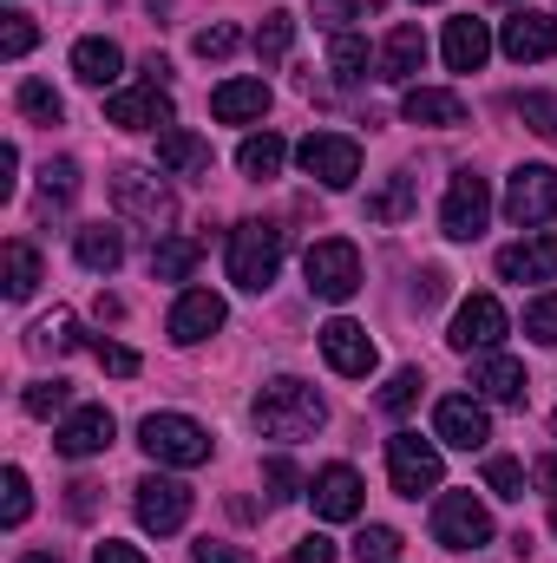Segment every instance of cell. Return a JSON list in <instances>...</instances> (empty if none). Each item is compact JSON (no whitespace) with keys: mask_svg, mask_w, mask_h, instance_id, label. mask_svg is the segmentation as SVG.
Wrapping results in <instances>:
<instances>
[{"mask_svg":"<svg viewBox=\"0 0 557 563\" xmlns=\"http://www.w3.org/2000/svg\"><path fill=\"white\" fill-rule=\"evenodd\" d=\"M270 112V86L263 79H223L217 92H210V119L217 125H250V119H263Z\"/></svg>","mask_w":557,"mask_h":563,"instance_id":"ffe728a7","label":"cell"},{"mask_svg":"<svg viewBox=\"0 0 557 563\" xmlns=\"http://www.w3.org/2000/svg\"><path fill=\"white\" fill-rule=\"evenodd\" d=\"M157 164L177 177H197V170H210V144L197 132H157Z\"/></svg>","mask_w":557,"mask_h":563,"instance_id":"f1b7e54d","label":"cell"},{"mask_svg":"<svg viewBox=\"0 0 557 563\" xmlns=\"http://www.w3.org/2000/svg\"><path fill=\"white\" fill-rule=\"evenodd\" d=\"M433 432H439L446 445H459V452H479V445L492 439V420H485V407H479L472 394H446V400L433 407Z\"/></svg>","mask_w":557,"mask_h":563,"instance_id":"4fadbf2b","label":"cell"},{"mask_svg":"<svg viewBox=\"0 0 557 563\" xmlns=\"http://www.w3.org/2000/svg\"><path fill=\"white\" fill-rule=\"evenodd\" d=\"M302 276H308V295H321V301H348V295L361 288V250H354L348 236H321V243H308Z\"/></svg>","mask_w":557,"mask_h":563,"instance_id":"3957f363","label":"cell"},{"mask_svg":"<svg viewBox=\"0 0 557 563\" xmlns=\"http://www.w3.org/2000/svg\"><path fill=\"white\" fill-rule=\"evenodd\" d=\"M551 531H557V505H551Z\"/></svg>","mask_w":557,"mask_h":563,"instance_id":"6f0895ef","label":"cell"},{"mask_svg":"<svg viewBox=\"0 0 557 563\" xmlns=\"http://www.w3.org/2000/svg\"><path fill=\"white\" fill-rule=\"evenodd\" d=\"M472 387H479L485 400H499V407H518V400H525V367H518L512 354H485L479 374H472Z\"/></svg>","mask_w":557,"mask_h":563,"instance_id":"cb8c5ba5","label":"cell"},{"mask_svg":"<svg viewBox=\"0 0 557 563\" xmlns=\"http://www.w3.org/2000/svg\"><path fill=\"white\" fill-rule=\"evenodd\" d=\"M387 472H394V492L401 498H426V492H439V452L419 439V432H394L387 439Z\"/></svg>","mask_w":557,"mask_h":563,"instance_id":"9c48e42d","label":"cell"},{"mask_svg":"<svg viewBox=\"0 0 557 563\" xmlns=\"http://www.w3.org/2000/svg\"><path fill=\"white\" fill-rule=\"evenodd\" d=\"M112 203H119L132 223L157 230V236L177 223V197H171V190H164L151 170H119V177H112Z\"/></svg>","mask_w":557,"mask_h":563,"instance_id":"52a82bcc","label":"cell"},{"mask_svg":"<svg viewBox=\"0 0 557 563\" xmlns=\"http://www.w3.org/2000/svg\"><path fill=\"white\" fill-rule=\"evenodd\" d=\"M499 276H505V282H545V276H557V236H525V243L499 250Z\"/></svg>","mask_w":557,"mask_h":563,"instance_id":"7402d4cb","label":"cell"},{"mask_svg":"<svg viewBox=\"0 0 557 563\" xmlns=\"http://www.w3.org/2000/svg\"><path fill=\"white\" fill-rule=\"evenodd\" d=\"M66 511H73V518H92V511H99V485H92V478H73V485H66Z\"/></svg>","mask_w":557,"mask_h":563,"instance_id":"f907efd6","label":"cell"},{"mask_svg":"<svg viewBox=\"0 0 557 563\" xmlns=\"http://www.w3.org/2000/svg\"><path fill=\"white\" fill-rule=\"evenodd\" d=\"M112 432H119V426H112L106 407H79V413H66V426L53 432V445H59L66 459H92V452L112 445Z\"/></svg>","mask_w":557,"mask_h":563,"instance_id":"d6986e66","label":"cell"},{"mask_svg":"<svg viewBox=\"0 0 557 563\" xmlns=\"http://www.w3.org/2000/svg\"><path fill=\"white\" fill-rule=\"evenodd\" d=\"M139 445L157 459V465H204L210 459V432L184 413H151L139 426Z\"/></svg>","mask_w":557,"mask_h":563,"instance_id":"277c9868","label":"cell"},{"mask_svg":"<svg viewBox=\"0 0 557 563\" xmlns=\"http://www.w3.org/2000/svg\"><path fill=\"white\" fill-rule=\"evenodd\" d=\"M295 157H302V170H308L315 184H328V190H348V184L361 177V144L341 139V132H308Z\"/></svg>","mask_w":557,"mask_h":563,"instance_id":"ba28073f","label":"cell"},{"mask_svg":"<svg viewBox=\"0 0 557 563\" xmlns=\"http://www.w3.org/2000/svg\"><path fill=\"white\" fill-rule=\"evenodd\" d=\"M321 420H328V407H321V394L308 380H270L256 394V426L270 439H315Z\"/></svg>","mask_w":557,"mask_h":563,"instance_id":"6da1fadb","label":"cell"},{"mask_svg":"<svg viewBox=\"0 0 557 563\" xmlns=\"http://www.w3.org/2000/svg\"><path fill=\"white\" fill-rule=\"evenodd\" d=\"M308 498H315V518L348 525V518H361V472L354 465H321L315 485H308Z\"/></svg>","mask_w":557,"mask_h":563,"instance_id":"2e32d148","label":"cell"},{"mask_svg":"<svg viewBox=\"0 0 557 563\" xmlns=\"http://www.w3.org/2000/svg\"><path fill=\"white\" fill-rule=\"evenodd\" d=\"M33 347H40V354H66V347H79V321H73V314H46V321H33Z\"/></svg>","mask_w":557,"mask_h":563,"instance_id":"74e56055","label":"cell"},{"mask_svg":"<svg viewBox=\"0 0 557 563\" xmlns=\"http://www.w3.org/2000/svg\"><path fill=\"white\" fill-rule=\"evenodd\" d=\"M20 112H26L33 125H59V119H66V99H59L46 79H20Z\"/></svg>","mask_w":557,"mask_h":563,"instance_id":"e575fe53","label":"cell"},{"mask_svg":"<svg viewBox=\"0 0 557 563\" xmlns=\"http://www.w3.org/2000/svg\"><path fill=\"white\" fill-rule=\"evenodd\" d=\"M354 558L361 563H394L401 558V531H394V525H368V531L354 538Z\"/></svg>","mask_w":557,"mask_h":563,"instance_id":"ab89813d","label":"cell"},{"mask_svg":"<svg viewBox=\"0 0 557 563\" xmlns=\"http://www.w3.org/2000/svg\"><path fill=\"white\" fill-rule=\"evenodd\" d=\"M197 256H204V243H190V236H164L157 250H151V276L157 282H184L197 269Z\"/></svg>","mask_w":557,"mask_h":563,"instance_id":"4dcf8cb0","label":"cell"},{"mask_svg":"<svg viewBox=\"0 0 557 563\" xmlns=\"http://www.w3.org/2000/svg\"><path fill=\"white\" fill-rule=\"evenodd\" d=\"M92 563H144V558L132 551V544H119V538H106V544L92 551Z\"/></svg>","mask_w":557,"mask_h":563,"instance_id":"db71d44e","label":"cell"},{"mask_svg":"<svg viewBox=\"0 0 557 563\" xmlns=\"http://www.w3.org/2000/svg\"><path fill=\"white\" fill-rule=\"evenodd\" d=\"M485 485H492V498H525V465L518 459H485Z\"/></svg>","mask_w":557,"mask_h":563,"instance_id":"b9f144b4","label":"cell"},{"mask_svg":"<svg viewBox=\"0 0 557 563\" xmlns=\"http://www.w3.org/2000/svg\"><path fill=\"white\" fill-rule=\"evenodd\" d=\"M499 46H505V59H518V66H538V59H551V53H557V20H551V13H532V7H518V13L505 20Z\"/></svg>","mask_w":557,"mask_h":563,"instance_id":"5bb4252c","label":"cell"},{"mask_svg":"<svg viewBox=\"0 0 557 563\" xmlns=\"http://www.w3.org/2000/svg\"><path fill=\"white\" fill-rule=\"evenodd\" d=\"M26 511H33V498H26V472H20V465H7V505H0L7 531H20V525H26Z\"/></svg>","mask_w":557,"mask_h":563,"instance_id":"7bdbcfd3","label":"cell"},{"mask_svg":"<svg viewBox=\"0 0 557 563\" xmlns=\"http://www.w3.org/2000/svg\"><path fill=\"white\" fill-rule=\"evenodd\" d=\"M505 217H512L518 230H538V223H551V217H557V170H551V164H525V170H512Z\"/></svg>","mask_w":557,"mask_h":563,"instance_id":"30bf717a","label":"cell"},{"mask_svg":"<svg viewBox=\"0 0 557 563\" xmlns=\"http://www.w3.org/2000/svg\"><path fill=\"white\" fill-rule=\"evenodd\" d=\"M237 46H243V33H237V26H223V20L197 33V59H230Z\"/></svg>","mask_w":557,"mask_h":563,"instance_id":"bcb514c9","label":"cell"},{"mask_svg":"<svg viewBox=\"0 0 557 563\" xmlns=\"http://www.w3.org/2000/svg\"><path fill=\"white\" fill-rule=\"evenodd\" d=\"M33 40H40V33H33V20H26V13H7V26H0V53H7V59H20V53H33Z\"/></svg>","mask_w":557,"mask_h":563,"instance_id":"7dc6e473","label":"cell"},{"mask_svg":"<svg viewBox=\"0 0 557 563\" xmlns=\"http://www.w3.org/2000/svg\"><path fill=\"white\" fill-rule=\"evenodd\" d=\"M282 269V230L276 223H237L230 230V282L263 295Z\"/></svg>","mask_w":557,"mask_h":563,"instance_id":"7a4b0ae2","label":"cell"},{"mask_svg":"<svg viewBox=\"0 0 557 563\" xmlns=\"http://www.w3.org/2000/svg\"><path fill=\"white\" fill-rule=\"evenodd\" d=\"M512 112H518L538 139H557V99H551V92H518V99H512Z\"/></svg>","mask_w":557,"mask_h":563,"instance_id":"f35d334b","label":"cell"},{"mask_svg":"<svg viewBox=\"0 0 557 563\" xmlns=\"http://www.w3.org/2000/svg\"><path fill=\"white\" fill-rule=\"evenodd\" d=\"M419 66H426V33H419L414 20H401L394 33H387V46H381V79H394V86H407Z\"/></svg>","mask_w":557,"mask_h":563,"instance_id":"603a6c76","label":"cell"},{"mask_svg":"<svg viewBox=\"0 0 557 563\" xmlns=\"http://www.w3.org/2000/svg\"><path fill=\"white\" fill-rule=\"evenodd\" d=\"M282 157H288V144H282L276 132H263V139H243L237 170H243V177H256V184H270V177L282 170Z\"/></svg>","mask_w":557,"mask_h":563,"instance_id":"1f68e13d","label":"cell"},{"mask_svg":"<svg viewBox=\"0 0 557 563\" xmlns=\"http://www.w3.org/2000/svg\"><path fill=\"white\" fill-rule=\"evenodd\" d=\"M217 328H223V295H210V288H184L177 308H171V341L190 347V341H210Z\"/></svg>","mask_w":557,"mask_h":563,"instance_id":"e0dca14e","label":"cell"},{"mask_svg":"<svg viewBox=\"0 0 557 563\" xmlns=\"http://www.w3.org/2000/svg\"><path fill=\"white\" fill-rule=\"evenodd\" d=\"M33 288H40V256H33V243H20V236H13V243H7V295H13V301H26Z\"/></svg>","mask_w":557,"mask_h":563,"instance_id":"836d02e7","label":"cell"},{"mask_svg":"<svg viewBox=\"0 0 557 563\" xmlns=\"http://www.w3.org/2000/svg\"><path fill=\"white\" fill-rule=\"evenodd\" d=\"M328 73H335L341 86H361V79H368V40L341 26V33L328 40Z\"/></svg>","mask_w":557,"mask_h":563,"instance_id":"f546056e","label":"cell"},{"mask_svg":"<svg viewBox=\"0 0 557 563\" xmlns=\"http://www.w3.org/2000/svg\"><path fill=\"white\" fill-rule=\"evenodd\" d=\"M263 485H270V498H295V492H302V472H295V465H288V459H270V465H263Z\"/></svg>","mask_w":557,"mask_h":563,"instance_id":"681fc988","label":"cell"},{"mask_svg":"<svg viewBox=\"0 0 557 563\" xmlns=\"http://www.w3.org/2000/svg\"><path fill=\"white\" fill-rule=\"evenodd\" d=\"M20 407H26L33 420H53V413L73 407V387H66V380H33V387L20 394Z\"/></svg>","mask_w":557,"mask_h":563,"instance_id":"8d00e7d4","label":"cell"},{"mask_svg":"<svg viewBox=\"0 0 557 563\" xmlns=\"http://www.w3.org/2000/svg\"><path fill=\"white\" fill-rule=\"evenodd\" d=\"M532 478H538V492H551V498H557V452H551V459H538V465H532Z\"/></svg>","mask_w":557,"mask_h":563,"instance_id":"11a10c76","label":"cell"},{"mask_svg":"<svg viewBox=\"0 0 557 563\" xmlns=\"http://www.w3.org/2000/svg\"><path fill=\"white\" fill-rule=\"evenodd\" d=\"M73 190H79V164H73V157L46 164V170H40V217L66 210V203H73Z\"/></svg>","mask_w":557,"mask_h":563,"instance_id":"d6a6232c","label":"cell"},{"mask_svg":"<svg viewBox=\"0 0 557 563\" xmlns=\"http://www.w3.org/2000/svg\"><path fill=\"white\" fill-rule=\"evenodd\" d=\"M119 66H125V53H119L106 33H86V40L73 46V73H79L86 86H112V79H119Z\"/></svg>","mask_w":557,"mask_h":563,"instance_id":"484cf974","label":"cell"},{"mask_svg":"<svg viewBox=\"0 0 557 563\" xmlns=\"http://www.w3.org/2000/svg\"><path fill=\"white\" fill-rule=\"evenodd\" d=\"M525 334L545 341V347H557V295H538V301L525 308Z\"/></svg>","mask_w":557,"mask_h":563,"instance_id":"f6af8a7d","label":"cell"},{"mask_svg":"<svg viewBox=\"0 0 557 563\" xmlns=\"http://www.w3.org/2000/svg\"><path fill=\"white\" fill-rule=\"evenodd\" d=\"M505 328H512V321H505L499 295H466L459 314H452V334H446V341H452L459 354H492V347L505 341Z\"/></svg>","mask_w":557,"mask_h":563,"instance_id":"8fae6325","label":"cell"},{"mask_svg":"<svg viewBox=\"0 0 557 563\" xmlns=\"http://www.w3.org/2000/svg\"><path fill=\"white\" fill-rule=\"evenodd\" d=\"M321 354H328V367H335V374H348V380H368V374H374V361H381L361 321H328V328H321Z\"/></svg>","mask_w":557,"mask_h":563,"instance_id":"9a60e30c","label":"cell"},{"mask_svg":"<svg viewBox=\"0 0 557 563\" xmlns=\"http://www.w3.org/2000/svg\"><path fill=\"white\" fill-rule=\"evenodd\" d=\"M92 354H99V367H106V374H119V380H132V374H139V354H132V347H119V341H92Z\"/></svg>","mask_w":557,"mask_h":563,"instance_id":"c3c4849f","label":"cell"},{"mask_svg":"<svg viewBox=\"0 0 557 563\" xmlns=\"http://www.w3.org/2000/svg\"><path fill=\"white\" fill-rule=\"evenodd\" d=\"M401 112H407V125H466V99L439 92V86H414L401 99Z\"/></svg>","mask_w":557,"mask_h":563,"instance_id":"d4e9b609","label":"cell"},{"mask_svg":"<svg viewBox=\"0 0 557 563\" xmlns=\"http://www.w3.org/2000/svg\"><path fill=\"white\" fill-rule=\"evenodd\" d=\"M485 217H492V184H485L479 170H452L446 203H439V230H446L452 243H472V236L485 230Z\"/></svg>","mask_w":557,"mask_h":563,"instance_id":"5b68a950","label":"cell"},{"mask_svg":"<svg viewBox=\"0 0 557 563\" xmlns=\"http://www.w3.org/2000/svg\"><path fill=\"white\" fill-rule=\"evenodd\" d=\"M190 558H197V563H250L243 551H230V544H217V538H204V544H197Z\"/></svg>","mask_w":557,"mask_h":563,"instance_id":"f5cc1de1","label":"cell"},{"mask_svg":"<svg viewBox=\"0 0 557 563\" xmlns=\"http://www.w3.org/2000/svg\"><path fill=\"white\" fill-rule=\"evenodd\" d=\"M381 7H387V0H315V13H321L335 33H341L348 20H368V13H381Z\"/></svg>","mask_w":557,"mask_h":563,"instance_id":"ee69618b","label":"cell"},{"mask_svg":"<svg viewBox=\"0 0 557 563\" xmlns=\"http://www.w3.org/2000/svg\"><path fill=\"white\" fill-rule=\"evenodd\" d=\"M485 59H492V33H485V20H472V13L446 20V66H452V73H479Z\"/></svg>","mask_w":557,"mask_h":563,"instance_id":"44dd1931","label":"cell"},{"mask_svg":"<svg viewBox=\"0 0 557 563\" xmlns=\"http://www.w3.org/2000/svg\"><path fill=\"white\" fill-rule=\"evenodd\" d=\"M419 387H426V380H419V367H401V374L381 387V400H374V407H381V413H407V407L419 400Z\"/></svg>","mask_w":557,"mask_h":563,"instance_id":"60d3db41","label":"cell"},{"mask_svg":"<svg viewBox=\"0 0 557 563\" xmlns=\"http://www.w3.org/2000/svg\"><path fill=\"white\" fill-rule=\"evenodd\" d=\"M20 563H59V558H46V551H26V558H20Z\"/></svg>","mask_w":557,"mask_h":563,"instance_id":"9f6ffc18","label":"cell"},{"mask_svg":"<svg viewBox=\"0 0 557 563\" xmlns=\"http://www.w3.org/2000/svg\"><path fill=\"white\" fill-rule=\"evenodd\" d=\"M419 203V177H407V170H394L374 197H368V223H407Z\"/></svg>","mask_w":557,"mask_h":563,"instance_id":"83f0119b","label":"cell"},{"mask_svg":"<svg viewBox=\"0 0 557 563\" xmlns=\"http://www.w3.org/2000/svg\"><path fill=\"white\" fill-rule=\"evenodd\" d=\"M106 119L125 125V132H151V125H171V92L164 86H132V92H112L106 99Z\"/></svg>","mask_w":557,"mask_h":563,"instance_id":"ac0fdd59","label":"cell"},{"mask_svg":"<svg viewBox=\"0 0 557 563\" xmlns=\"http://www.w3.org/2000/svg\"><path fill=\"white\" fill-rule=\"evenodd\" d=\"M288 40H295V13H263V26H256V59L263 66H276L282 53H288Z\"/></svg>","mask_w":557,"mask_h":563,"instance_id":"d590c367","label":"cell"},{"mask_svg":"<svg viewBox=\"0 0 557 563\" xmlns=\"http://www.w3.org/2000/svg\"><path fill=\"white\" fill-rule=\"evenodd\" d=\"M288 563H335V544H328V538L315 531V538H302V544L288 551Z\"/></svg>","mask_w":557,"mask_h":563,"instance_id":"816d5d0a","label":"cell"},{"mask_svg":"<svg viewBox=\"0 0 557 563\" xmlns=\"http://www.w3.org/2000/svg\"><path fill=\"white\" fill-rule=\"evenodd\" d=\"M433 538H439L446 551H485V544H492V518H485V505H479L472 492H446V498L433 505Z\"/></svg>","mask_w":557,"mask_h":563,"instance_id":"8992f818","label":"cell"},{"mask_svg":"<svg viewBox=\"0 0 557 563\" xmlns=\"http://www.w3.org/2000/svg\"><path fill=\"white\" fill-rule=\"evenodd\" d=\"M73 250H79V263H86L92 276H112V269L125 263V236H119L112 223H86V230L73 236Z\"/></svg>","mask_w":557,"mask_h":563,"instance_id":"4316f807","label":"cell"},{"mask_svg":"<svg viewBox=\"0 0 557 563\" xmlns=\"http://www.w3.org/2000/svg\"><path fill=\"white\" fill-rule=\"evenodd\" d=\"M139 525L144 531H157V538H171V531H184V518H190V485H177V478H139Z\"/></svg>","mask_w":557,"mask_h":563,"instance_id":"7c38bea8","label":"cell"}]
</instances>
